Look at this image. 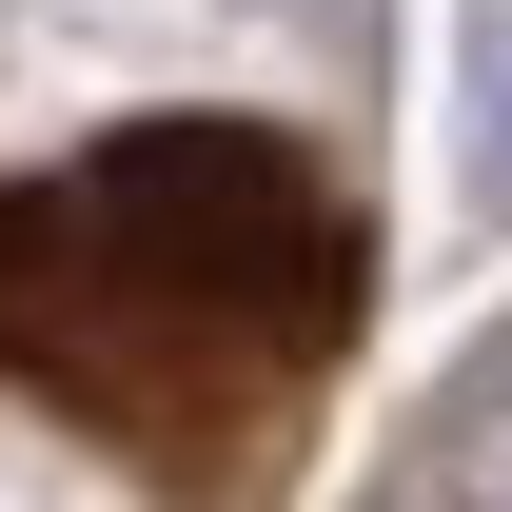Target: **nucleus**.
<instances>
[{"instance_id":"f257e3e1","label":"nucleus","mask_w":512,"mask_h":512,"mask_svg":"<svg viewBox=\"0 0 512 512\" xmlns=\"http://www.w3.org/2000/svg\"><path fill=\"white\" fill-rule=\"evenodd\" d=\"M394 316V197L296 99H119L0 158V414L138 512H296Z\"/></svg>"}]
</instances>
